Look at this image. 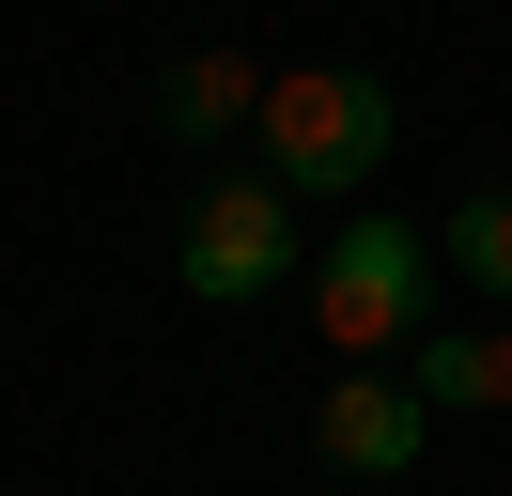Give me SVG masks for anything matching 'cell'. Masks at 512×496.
<instances>
[{
    "label": "cell",
    "instance_id": "277c9868",
    "mask_svg": "<svg viewBox=\"0 0 512 496\" xmlns=\"http://www.w3.org/2000/svg\"><path fill=\"white\" fill-rule=\"evenodd\" d=\"M419 450H435V403H419V372L342 357V372L311 388V465H326V481H404Z\"/></svg>",
    "mask_w": 512,
    "mask_h": 496
},
{
    "label": "cell",
    "instance_id": "8992f818",
    "mask_svg": "<svg viewBox=\"0 0 512 496\" xmlns=\"http://www.w3.org/2000/svg\"><path fill=\"white\" fill-rule=\"evenodd\" d=\"M404 372H419L435 419H497V403H512V326H497V310H481V326H419Z\"/></svg>",
    "mask_w": 512,
    "mask_h": 496
},
{
    "label": "cell",
    "instance_id": "6da1fadb",
    "mask_svg": "<svg viewBox=\"0 0 512 496\" xmlns=\"http://www.w3.org/2000/svg\"><path fill=\"white\" fill-rule=\"evenodd\" d=\"M388 140H404V93L373 62H280L249 109V171H280L295 202H357L388 171Z\"/></svg>",
    "mask_w": 512,
    "mask_h": 496
},
{
    "label": "cell",
    "instance_id": "52a82bcc",
    "mask_svg": "<svg viewBox=\"0 0 512 496\" xmlns=\"http://www.w3.org/2000/svg\"><path fill=\"white\" fill-rule=\"evenodd\" d=\"M435 264L466 279L481 310H512V186H466V202L435 217Z\"/></svg>",
    "mask_w": 512,
    "mask_h": 496
},
{
    "label": "cell",
    "instance_id": "7a4b0ae2",
    "mask_svg": "<svg viewBox=\"0 0 512 496\" xmlns=\"http://www.w3.org/2000/svg\"><path fill=\"white\" fill-rule=\"evenodd\" d=\"M171 279H187L202 310H264L280 279H311V248H295V186H280V171H202L187 217H171Z\"/></svg>",
    "mask_w": 512,
    "mask_h": 496
},
{
    "label": "cell",
    "instance_id": "5b68a950",
    "mask_svg": "<svg viewBox=\"0 0 512 496\" xmlns=\"http://www.w3.org/2000/svg\"><path fill=\"white\" fill-rule=\"evenodd\" d=\"M249 109H264L249 47H171L156 62V140H249Z\"/></svg>",
    "mask_w": 512,
    "mask_h": 496
},
{
    "label": "cell",
    "instance_id": "3957f363",
    "mask_svg": "<svg viewBox=\"0 0 512 496\" xmlns=\"http://www.w3.org/2000/svg\"><path fill=\"white\" fill-rule=\"evenodd\" d=\"M435 233H404V217H342V248L311 264V326L326 357H388V341H419V295H435Z\"/></svg>",
    "mask_w": 512,
    "mask_h": 496
}]
</instances>
